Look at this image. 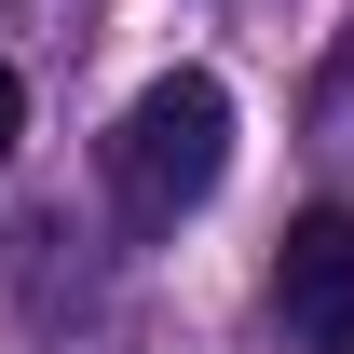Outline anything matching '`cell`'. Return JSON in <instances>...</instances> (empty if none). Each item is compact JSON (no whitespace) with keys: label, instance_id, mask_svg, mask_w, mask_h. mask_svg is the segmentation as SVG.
I'll return each instance as SVG.
<instances>
[{"label":"cell","instance_id":"obj_1","mask_svg":"<svg viewBox=\"0 0 354 354\" xmlns=\"http://www.w3.org/2000/svg\"><path fill=\"white\" fill-rule=\"evenodd\" d=\"M218 177H232V95L205 82V68H164V82L109 123V191H123L136 232H177Z\"/></svg>","mask_w":354,"mask_h":354},{"label":"cell","instance_id":"obj_2","mask_svg":"<svg viewBox=\"0 0 354 354\" xmlns=\"http://www.w3.org/2000/svg\"><path fill=\"white\" fill-rule=\"evenodd\" d=\"M272 313H286L300 341H341L354 354V218L341 205L286 218V245H272Z\"/></svg>","mask_w":354,"mask_h":354},{"label":"cell","instance_id":"obj_3","mask_svg":"<svg viewBox=\"0 0 354 354\" xmlns=\"http://www.w3.org/2000/svg\"><path fill=\"white\" fill-rule=\"evenodd\" d=\"M14 136H28V95H14V68H0V164H14Z\"/></svg>","mask_w":354,"mask_h":354}]
</instances>
